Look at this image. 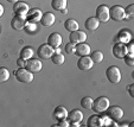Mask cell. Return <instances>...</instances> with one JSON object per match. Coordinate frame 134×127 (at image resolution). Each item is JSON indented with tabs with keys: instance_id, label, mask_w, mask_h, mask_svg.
Here are the masks:
<instances>
[{
	"instance_id": "obj_1",
	"label": "cell",
	"mask_w": 134,
	"mask_h": 127,
	"mask_svg": "<svg viewBox=\"0 0 134 127\" xmlns=\"http://www.w3.org/2000/svg\"><path fill=\"white\" fill-rule=\"evenodd\" d=\"M110 106V102H109V99L106 96H99L93 101V107L91 109L96 114H101V113H104L107 111V108Z\"/></svg>"
},
{
	"instance_id": "obj_2",
	"label": "cell",
	"mask_w": 134,
	"mask_h": 127,
	"mask_svg": "<svg viewBox=\"0 0 134 127\" xmlns=\"http://www.w3.org/2000/svg\"><path fill=\"white\" fill-rule=\"evenodd\" d=\"M14 76L17 79L18 82L20 83H25V84H29L33 81V74L31 71H29L26 68H19L18 70L14 71Z\"/></svg>"
},
{
	"instance_id": "obj_3",
	"label": "cell",
	"mask_w": 134,
	"mask_h": 127,
	"mask_svg": "<svg viewBox=\"0 0 134 127\" xmlns=\"http://www.w3.org/2000/svg\"><path fill=\"white\" fill-rule=\"evenodd\" d=\"M106 77L110 83L116 84L121 81V71H120V69L118 67L110 65L106 70Z\"/></svg>"
},
{
	"instance_id": "obj_4",
	"label": "cell",
	"mask_w": 134,
	"mask_h": 127,
	"mask_svg": "<svg viewBox=\"0 0 134 127\" xmlns=\"http://www.w3.org/2000/svg\"><path fill=\"white\" fill-rule=\"evenodd\" d=\"M109 17L114 21H122L125 19H127L126 13H125V8L120 5H114L113 7L109 8Z\"/></svg>"
},
{
	"instance_id": "obj_5",
	"label": "cell",
	"mask_w": 134,
	"mask_h": 127,
	"mask_svg": "<svg viewBox=\"0 0 134 127\" xmlns=\"http://www.w3.org/2000/svg\"><path fill=\"white\" fill-rule=\"evenodd\" d=\"M53 53H55V49H53L52 46L49 45L48 43L39 45V48H38V50H37L38 57H39V58H42V59H49V58H51Z\"/></svg>"
},
{
	"instance_id": "obj_6",
	"label": "cell",
	"mask_w": 134,
	"mask_h": 127,
	"mask_svg": "<svg viewBox=\"0 0 134 127\" xmlns=\"http://www.w3.org/2000/svg\"><path fill=\"white\" fill-rule=\"evenodd\" d=\"M106 112H107V115H108L113 121H119V120H121L125 114L124 109L119 106H109Z\"/></svg>"
},
{
	"instance_id": "obj_7",
	"label": "cell",
	"mask_w": 134,
	"mask_h": 127,
	"mask_svg": "<svg viewBox=\"0 0 134 127\" xmlns=\"http://www.w3.org/2000/svg\"><path fill=\"white\" fill-rule=\"evenodd\" d=\"M68 121L70 122L71 126H80V124L83 120V113L80 109H72L71 112L68 113V117H66Z\"/></svg>"
},
{
	"instance_id": "obj_8",
	"label": "cell",
	"mask_w": 134,
	"mask_h": 127,
	"mask_svg": "<svg viewBox=\"0 0 134 127\" xmlns=\"http://www.w3.org/2000/svg\"><path fill=\"white\" fill-rule=\"evenodd\" d=\"M96 18L100 23H107L110 19L109 17V7L107 5H100L96 8Z\"/></svg>"
},
{
	"instance_id": "obj_9",
	"label": "cell",
	"mask_w": 134,
	"mask_h": 127,
	"mask_svg": "<svg viewBox=\"0 0 134 127\" xmlns=\"http://www.w3.org/2000/svg\"><path fill=\"white\" fill-rule=\"evenodd\" d=\"M111 52H113V56L116 57L118 59H124V57L126 56L127 53V44L125 43H116L115 45L113 46V50H111Z\"/></svg>"
},
{
	"instance_id": "obj_10",
	"label": "cell",
	"mask_w": 134,
	"mask_h": 127,
	"mask_svg": "<svg viewBox=\"0 0 134 127\" xmlns=\"http://www.w3.org/2000/svg\"><path fill=\"white\" fill-rule=\"evenodd\" d=\"M25 68L27 69L29 71H31L32 74H36V73H39L43 68V64L38 58H30L26 61Z\"/></svg>"
},
{
	"instance_id": "obj_11",
	"label": "cell",
	"mask_w": 134,
	"mask_h": 127,
	"mask_svg": "<svg viewBox=\"0 0 134 127\" xmlns=\"http://www.w3.org/2000/svg\"><path fill=\"white\" fill-rule=\"evenodd\" d=\"M69 38H70V42L74 44H80V43H83V42L87 41V33L82 30H76V31H72L70 32V36H69Z\"/></svg>"
},
{
	"instance_id": "obj_12",
	"label": "cell",
	"mask_w": 134,
	"mask_h": 127,
	"mask_svg": "<svg viewBox=\"0 0 134 127\" xmlns=\"http://www.w3.org/2000/svg\"><path fill=\"white\" fill-rule=\"evenodd\" d=\"M29 10H30L29 5L26 3H24V1H20V0H19V1H17L15 4H13V12H14L15 15L26 17Z\"/></svg>"
},
{
	"instance_id": "obj_13",
	"label": "cell",
	"mask_w": 134,
	"mask_h": 127,
	"mask_svg": "<svg viewBox=\"0 0 134 127\" xmlns=\"http://www.w3.org/2000/svg\"><path fill=\"white\" fill-rule=\"evenodd\" d=\"M94 67V62L91 61L90 56H82L77 61V68L82 71H88Z\"/></svg>"
},
{
	"instance_id": "obj_14",
	"label": "cell",
	"mask_w": 134,
	"mask_h": 127,
	"mask_svg": "<svg viewBox=\"0 0 134 127\" xmlns=\"http://www.w3.org/2000/svg\"><path fill=\"white\" fill-rule=\"evenodd\" d=\"M26 24V18L21 17V15H14L11 20V27L15 31H21L24 30Z\"/></svg>"
},
{
	"instance_id": "obj_15",
	"label": "cell",
	"mask_w": 134,
	"mask_h": 127,
	"mask_svg": "<svg viewBox=\"0 0 134 127\" xmlns=\"http://www.w3.org/2000/svg\"><path fill=\"white\" fill-rule=\"evenodd\" d=\"M42 15H43V13H42V11L39 10V8H31V10H29L27 14H26V20L27 21H31V23H39L42 19Z\"/></svg>"
},
{
	"instance_id": "obj_16",
	"label": "cell",
	"mask_w": 134,
	"mask_h": 127,
	"mask_svg": "<svg viewBox=\"0 0 134 127\" xmlns=\"http://www.w3.org/2000/svg\"><path fill=\"white\" fill-rule=\"evenodd\" d=\"M62 42H63V38L58 32H53L51 35H49L48 37V44L50 46H52L53 49L59 48L62 45Z\"/></svg>"
},
{
	"instance_id": "obj_17",
	"label": "cell",
	"mask_w": 134,
	"mask_h": 127,
	"mask_svg": "<svg viewBox=\"0 0 134 127\" xmlns=\"http://www.w3.org/2000/svg\"><path fill=\"white\" fill-rule=\"evenodd\" d=\"M91 52V48L89 44H87L86 42L83 43H80V44H76V52L75 55H77L79 57L82 56H89Z\"/></svg>"
},
{
	"instance_id": "obj_18",
	"label": "cell",
	"mask_w": 134,
	"mask_h": 127,
	"mask_svg": "<svg viewBox=\"0 0 134 127\" xmlns=\"http://www.w3.org/2000/svg\"><path fill=\"white\" fill-rule=\"evenodd\" d=\"M55 21H56V17H55L53 13H51V12L43 13L42 19H41V24L43 26H45V27H50V26H52L53 24H55Z\"/></svg>"
},
{
	"instance_id": "obj_19",
	"label": "cell",
	"mask_w": 134,
	"mask_h": 127,
	"mask_svg": "<svg viewBox=\"0 0 134 127\" xmlns=\"http://www.w3.org/2000/svg\"><path fill=\"white\" fill-rule=\"evenodd\" d=\"M84 26H86V29L87 30H89V31H95V30L99 29L100 21H99V19H97L96 17H90V18H88V19L86 20Z\"/></svg>"
},
{
	"instance_id": "obj_20",
	"label": "cell",
	"mask_w": 134,
	"mask_h": 127,
	"mask_svg": "<svg viewBox=\"0 0 134 127\" xmlns=\"http://www.w3.org/2000/svg\"><path fill=\"white\" fill-rule=\"evenodd\" d=\"M66 117H68V111H66L65 107H63V106L56 107L55 111H53V118L56 120L66 119Z\"/></svg>"
},
{
	"instance_id": "obj_21",
	"label": "cell",
	"mask_w": 134,
	"mask_h": 127,
	"mask_svg": "<svg viewBox=\"0 0 134 127\" xmlns=\"http://www.w3.org/2000/svg\"><path fill=\"white\" fill-rule=\"evenodd\" d=\"M87 126L88 127H101L102 126L101 117H99V115H96V114L91 115L88 119V121H87Z\"/></svg>"
},
{
	"instance_id": "obj_22",
	"label": "cell",
	"mask_w": 134,
	"mask_h": 127,
	"mask_svg": "<svg viewBox=\"0 0 134 127\" xmlns=\"http://www.w3.org/2000/svg\"><path fill=\"white\" fill-rule=\"evenodd\" d=\"M68 0H51V6L56 11H63L66 8Z\"/></svg>"
},
{
	"instance_id": "obj_23",
	"label": "cell",
	"mask_w": 134,
	"mask_h": 127,
	"mask_svg": "<svg viewBox=\"0 0 134 127\" xmlns=\"http://www.w3.org/2000/svg\"><path fill=\"white\" fill-rule=\"evenodd\" d=\"M64 27H65L66 31L69 32H72V31H76L80 29L79 23L75 20V19H66L65 23H64Z\"/></svg>"
},
{
	"instance_id": "obj_24",
	"label": "cell",
	"mask_w": 134,
	"mask_h": 127,
	"mask_svg": "<svg viewBox=\"0 0 134 127\" xmlns=\"http://www.w3.org/2000/svg\"><path fill=\"white\" fill-rule=\"evenodd\" d=\"M33 55H35V51H33V49L31 46H25V48H23L20 50V58L25 59V61L32 58Z\"/></svg>"
},
{
	"instance_id": "obj_25",
	"label": "cell",
	"mask_w": 134,
	"mask_h": 127,
	"mask_svg": "<svg viewBox=\"0 0 134 127\" xmlns=\"http://www.w3.org/2000/svg\"><path fill=\"white\" fill-rule=\"evenodd\" d=\"M118 41H119L120 43H125V44L129 43V42L132 41V36H131V33H129L127 30H122V31H120V33L118 35Z\"/></svg>"
},
{
	"instance_id": "obj_26",
	"label": "cell",
	"mask_w": 134,
	"mask_h": 127,
	"mask_svg": "<svg viewBox=\"0 0 134 127\" xmlns=\"http://www.w3.org/2000/svg\"><path fill=\"white\" fill-rule=\"evenodd\" d=\"M90 58H91V61L94 62V64L101 63V62L103 61V58H104L103 52H102V51H99V50L94 51V52H90Z\"/></svg>"
},
{
	"instance_id": "obj_27",
	"label": "cell",
	"mask_w": 134,
	"mask_h": 127,
	"mask_svg": "<svg viewBox=\"0 0 134 127\" xmlns=\"http://www.w3.org/2000/svg\"><path fill=\"white\" fill-rule=\"evenodd\" d=\"M51 61L56 65H62L64 63V61H65V57L63 56L62 52H55L52 55V57H51Z\"/></svg>"
},
{
	"instance_id": "obj_28",
	"label": "cell",
	"mask_w": 134,
	"mask_h": 127,
	"mask_svg": "<svg viewBox=\"0 0 134 127\" xmlns=\"http://www.w3.org/2000/svg\"><path fill=\"white\" fill-rule=\"evenodd\" d=\"M93 101H94V100L91 99L90 96L82 97V100H81L82 108H84V109H91V107H93Z\"/></svg>"
},
{
	"instance_id": "obj_29",
	"label": "cell",
	"mask_w": 134,
	"mask_h": 127,
	"mask_svg": "<svg viewBox=\"0 0 134 127\" xmlns=\"http://www.w3.org/2000/svg\"><path fill=\"white\" fill-rule=\"evenodd\" d=\"M10 71L7 70L6 68H0V83H5L10 80Z\"/></svg>"
},
{
	"instance_id": "obj_30",
	"label": "cell",
	"mask_w": 134,
	"mask_h": 127,
	"mask_svg": "<svg viewBox=\"0 0 134 127\" xmlns=\"http://www.w3.org/2000/svg\"><path fill=\"white\" fill-rule=\"evenodd\" d=\"M24 30H25L27 33H35L36 31H37V25H36V23H31V21L26 20V24H25Z\"/></svg>"
},
{
	"instance_id": "obj_31",
	"label": "cell",
	"mask_w": 134,
	"mask_h": 127,
	"mask_svg": "<svg viewBox=\"0 0 134 127\" xmlns=\"http://www.w3.org/2000/svg\"><path fill=\"white\" fill-rule=\"evenodd\" d=\"M64 50H65V52L68 53V55H75L76 52V44L74 43H68L65 45V48H64Z\"/></svg>"
},
{
	"instance_id": "obj_32",
	"label": "cell",
	"mask_w": 134,
	"mask_h": 127,
	"mask_svg": "<svg viewBox=\"0 0 134 127\" xmlns=\"http://www.w3.org/2000/svg\"><path fill=\"white\" fill-rule=\"evenodd\" d=\"M125 13H126V18L127 19H132L134 17V5L131 4L125 8Z\"/></svg>"
},
{
	"instance_id": "obj_33",
	"label": "cell",
	"mask_w": 134,
	"mask_h": 127,
	"mask_svg": "<svg viewBox=\"0 0 134 127\" xmlns=\"http://www.w3.org/2000/svg\"><path fill=\"white\" fill-rule=\"evenodd\" d=\"M124 59H125V63L128 67H134V57L132 53H127L126 56L124 57Z\"/></svg>"
},
{
	"instance_id": "obj_34",
	"label": "cell",
	"mask_w": 134,
	"mask_h": 127,
	"mask_svg": "<svg viewBox=\"0 0 134 127\" xmlns=\"http://www.w3.org/2000/svg\"><path fill=\"white\" fill-rule=\"evenodd\" d=\"M101 120H102V126H109L110 124H113V122H111L113 120H111L108 115H106V117H101Z\"/></svg>"
},
{
	"instance_id": "obj_35",
	"label": "cell",
	"mask_w": 134,
	"mask_h": 127,
	"mask_svg": "<svg viewBox=\"0 0 134 127\" xmlns=\"http://www.w3.org/2000/svg\"><path fill=\"white\" fill-rule=\"evenodd\" d=\"M53 126L68 127V126H70V122L68 121V119H62V120H58V124H57V125H53Z\"/></svg>"
},
{
	"instance_id": "obj_36",
	"label": "cell",
	"mask_w": 134,
	"mask_h": 127,
	"mask_svg": "<svg viewBox=\"0 0 134 127\" xmlns=\"http://www.w3.org/2000/svg\"><path fill=\"white\" fill-rule=\"evenodd\" d=\"M127 90H128L129 96L134 97V84H128V87H127Z\"/></svg>"
},
{
	"instance_id": "obj_37",
	"label": "cell",
	"mask_w": 134,
	"mask_h": 127,
	"mask_svg": "<svg viewBox=\"0 0 134 127\" xmlns=\"http://www.w3.org/2000/svg\"><path fill=\"white\" fill-rule=\"evenodd\" d=\"M17 64H18V67H19V68H25L26 61H25V59H23V58H18Z\"/></svg>"
},
{
	"instance_id": "obj_38",
	"label": "cell",
	"mask_w": 134,
	"mask_h": 127,
	"mask_svg": "<svg viewBox=\"0 0 134 127\" xmlns=\"http://www.w3.org/2000/svg\"><path fill=\"white\" fill-rule=\"evenodd\" d=\"M4 11H5V10H4V6L1 5V4H0V18L3 17V14H4Z\"/></svg>"
},
{
	"instance_id": "obj_39",
	"label": "cell",
	"mask_w": 134,
	"mask_h": 127,
	"mask_svg": "<svg viewBox=\"0 0 134 127\" xmlns=\"http://www.w3.org/2000/svg\"><path fill=\"white\" fill-rule=\"evenodd\" d=\"M6 1H8V3H11V4H15L17 1H19V0H6Z\"/></svg>"
}]
</instances>
